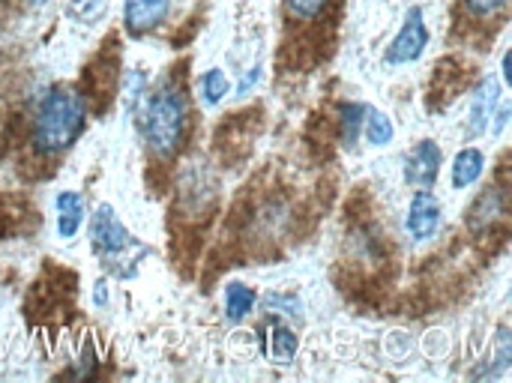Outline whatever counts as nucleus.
I'll return each mask as SVG.
<instances>
[{
	"instance_id": "8",
	"label": "nucleus",
	"mask_w": 512,
	"mask_h": 383,
	"mask_svg": "<svg viewBox=\"0 0 512 383\" xmlns=\"http://www.w3.org/2000/svg\"><path fill=\"white\" fill-rule=\"evenodd\" d=\"M510 213V198H507V189L504 186H486L474 204L468 207V231L471 234H483V231H492L504 216Z\"/></svg>"
},
{
	"instance_id": "13",
	"label": "nucleus",
	"mask_w": 512,
	"mask_h": 383,
	"mask_svg": "<svg viewBox=\"0 0 512 383\" xmlns=\"http://www.w3.org/2000/svg\"><path fill=\"white\" fill-rule=\"evenodd\" d=\"M483 171H486V156H483V150H477V147H465V150H459L456 153V159H453V168H450V183H453V189H468V186H474L480 177H483Z\"/></svg>"
},
{
	"instance_id": "26",
	"label": "nucleus",
	"mask_w": 512,
	"mask_h": 383,
	"mask_svg": "<svg viewBox=\"0 0 512 383\" xmlns=\"http://www.w3.org/2000/svg\"><path fill=\"white\" fill-rule=\"evenodd\" d=\"M99 291H96V303L102 306V303H108V291H102V285H96Z\"/></svg>"
},
{
	"instance_id": "1",
	"label": "nucleus",
	"mask_w": 512,
	"mask_h": 383,
	"mask_svg": "<svg viewBox=\"0 0 512 383\" xmlns=\"http://www.w3.org/2000/svg\"><path fill=\"white\" fill-rule=\"evenodd\" d=\"M132 114L153 156L171 159L183 147L189 129V102L183 84H177L174 78H162L156 87H147Z\"/></svg>"
},
{
	"instance_id": "7",
	"label": "nucleus",
	"mask_w": 512,
	"mask_h": 383,
	"mask_svg": "<svg viewBox=\"0 0 512 383\" xmlns=\"http://www.w3.org/2000/svg\"><path fill=\"white\" fill-rule=\"evenodd\" d=\"M441 162H444L441 144H435L432 138L414 144L405 153V183L414 189H429L441 174Z\"/></svg>"
},
{
	"instance_id": "5",
	"label": "nucleus",
	"mask_w": 512,
	"mask_h": 383,
	"mask_svg": "<svg viewBox=\"0 0 512 383\" xmlns=\"http://www.w3.org/2000/svg\"><path fill=\"white\" fill-rule=\"evenodd\" d=\"M216 174L204 162H189L180 174V207L189 216H201L216 201Z\"/></svg>"
},
{
	"instance_id": "19",
	"label": "nucleus",
	"mask_w": 512,
	"mask_h": 383,
	"mask_svg": "<svg viewBox=\"0 0 512 383\" xmlns=\"http://www.w3.org/2000/svg\"><path fill=\"white\" fill-rule=\"evenodd\" d=\"M333 0H285V9L294 21H315L327 12Z\"/></svg>"
},
{
	"instance_id": "6",
	"label": "nucleus",
	"mask_w": 512,
	"mask_h": 383,
	"mask_svg": "<svg viewBox=\"0 0 512 383\" xmlns=\"http://www.w3.org/2000/svg\"><path fill=\"white\" fill-rule=\"evenodd\" d=\"M444 222V207L438 201V195H432L429 189H417L411 204H408V216H405V234L414 243H426L438 234Z\"/></svg>"
},
{
	"instance_id": "22",
	"label": "nucleus",
	"mask_w": 512,
	"mask_h": 383,
	"mask_svg": "<svg viewBox=\"0 0 512 383\" xmlns=\"http://www.w3.org/2000/svg\"><path fill=\"white\" fill-rule=\"evenodd\" d=\"M462 3L468 6V12H471L474 18H495L498 12L507 9L510 0H462Z\"/></svg>"
},
{
	"instance_id": "23",
	"label": "nucleus",
	"mask_w": 512,
	"mask_h": 383,
	"mask_svg": "<svg viewBox=\"0 0 512 383\" xmlns=\"http://www.w3.org/2000/svg\"><path fill=\"white\" fill-rule=\"evenodd\" d=\"M510 111H512L510 102H501V105H498V111H495V117H492V126H489L495 135H501V132L507 129V123H510Z\"/></svg>"
},
{
	"instance_id": "17",
	"label": "nucleus",
	"mask_w": 512,
	"mask_h": 383,
	"mask_svg": "<svg viewBox=\"0 0 512 383\" xmlns=\"http://www.w3.org/2000/svg\"><path fill=\"white\" fill-rule=\"evenodd\" d=\"M228 90H231V81H228V75L222 72V69H207L204 75H201V84H198V93H201V102L207 105V108H213V105H219L225 96H228Z\"/></svg>"
},
{
	"instance_id": "12",
	"label": "nucleus",
	"mask_w": 512,
	"mask_h": 383,
	"mask_svg": "<svg viewBox=\"0 0 512 383\" xmlns=\"http://www.w3.org/2000/svg\"><path fill=\"white\" fill-rule=\"evenodd\" d=\"M300 351V336L285 321H273L264 333V354L276 366H288Z\"/></svg>"
},
{
	"instance_id": "15",
	"label": "nucleus",
	"mask_w": 512,
	"mask_h": 383,
	"mask_svg": "<svg viewBox=\"0 0 512 383\" xmlns=\"http://www.w3.org/2000/svg\"><path fill=\"white\" fill-rule=\"evenodd\" d=\"M363 138H366L372 147H387V144L396 138V126H393V120H390L381 108L366 105V117H363Z\"/></svg>"
},
{
	"instance_id": "20",
	"label": "nucleus",
	"mask_w": 512,
	"mask_h": 383,
	"mask_svg": "<svg viewBox=\"0 0 512 383\" xmlns=\"http://www.w3.org/2000/svg\"><path fill=\"white\" fill-rule=\"evenodd\" d=\"M105 12V0H69V15L81 24L96 21Z\"/></svg>"
},
{
	"instance_id": "21",
	"label": "nucleus",
	"mask_w": 512,
	"mask_h": 383,
	"mask_svg": "<svg viewBox=\"0 0 512 383\" xmlns=\"http://www.w3.org/2000/svg\"><path fill=\"white\" fill-rule=\"evenodd\" d=\"M63 375H66V378H81V381L96 378V354H93V348L87 345V348H84V354H78L75 369H69V372H63Z\"/></svg>"
},
{
	"instance_id": "14",
	"label": "nucleus",
	"mask_w": 512,
	"mask_h": 383,
	"mask_svg": "<svg viewBox=\"0 0 512 383\" xmlns=\"http://www.w3.org/2000/svg\"><path fill=\"white\" fill-rule=\"evenodd\" d=\"M222 303H225V318H228L231 324H240V321H246V318L255 312L258 294H255V288H249V285H243V282H231V285H225Z\"/></svg>"
},
{
	"instance_id": "16",
	"label": "nucleus",
	"mask_w": 512,
	"mask_h": 383,
	"mask_svg": "<svg viewBox=\"0 0 512 383\" xmlns=\"http://www.w3.org/2000/svg\"><path fill=\"white\" fill-rule=\"evenodd\" d=\"M363 117H366V105L360 102H345L339 108V138L345 147H354L357 138L363 135Z\"/></svg>"
},
{
	"instance_id": "18",
	"label": "nucleus",
	"mask_w": 512,
	"mask_h": 383,
	"mask_svg": "<svg viewBox=\"0 0 512 383\" xmlns=\"http://www.w3.org/2000/svg\"><path fill=\"white\" fill-rule=\"evenodd\" d=\"M264 312L267 315H276V318H291V321H300V300L294 294H267L264 300Z\"/></svg>"
},
{
	"instance_id": "4",
	"label": "nucleus",
	"mask_w": 512,
	"mask_h": 383,
	"mask_svg": "<svg viewBox=\"0 0 512 383\" xmlns=\"http://www.w3.org/2000/svg\"><path fill=\"white\" fill-rule=\"evenodd\" d=\"M429 45V27H426V15L420 6H411L405 12V21L396 33V39L387 45L384 51V63L387 66H408V63H417L423 57Z\"/></svg>"
},
{
	"instance_id": "10",
	"label": "nucleus",
	"mask_w": 512,
	"mask_h": 383,
	"mask_svg": "<svg viewBox=\"0 0 512 383\" xmlns=\"http://www.w3.org/2000/svg\"><path fill=\"white\" fill-rule=\"evenodd\" d=\"M54 213H57V237L60 240H75L84 219H87V204H84V195L75 192V189H63L54 195Z\"/></svg>"
},
{
	"instance_id": "11",
	"label": "nucleus",
	"mask_w": 512,
	"mask_h": 383,
	"mask_svg": "<svg viewBox=\"0 0 512 383\" xmlns=\"http://www.w3.org/2000/svg\"><path fill=\"white\" fill-rule=\"evenodd\" d=\"M171 12V0H126L123 3V24L132 36H141L159 27Z\"/></svg>"
},
{
	"instance_id": "24",
	"label": "nucleus",
	"mask_w": 512,
	"mask_h": 383,
	"mask_svg": "<svg viewBox=\"0 0 512 383\" xmlns=\"http://www.w3.org/2000/svg\"><path fill=\"white\" fill-rule=\"evenodd\" d=\"M258 81H261V69L255 66V69H249V72L240 78V84H237V96H249V93H252V87H255Z\"/></svg>"
},
{
	"instance_id": "9",
	"label": "nucleus",
	"mask_w": 512,
	"mask_h": 383,
	"mask_svg": "<svg viewBox=\"0 0 512 383\" xmlns=\"http://www.w3.org/2000/svg\"><path fill=\"white\" fill-rule=\"evenodd\" d=\"M498 105H501V81L495 75H489L474 87L471 102H468V135L471 138L489 132Z\"/></svg>"
},
{
	"instance_id": "2",
	"label": "nucleus",
	"mask_w": 512,
	"mask_h": 383,
	"mask_svg": "<svg viewBox=\"0 0 512 383\" xmlns=\"http://www.w3.org/2000/svg\"><path fill=\"white\" fill-rule=\"evenodd\" d=\"M87 126V99L75 87H48L33 108L30 144L39 156L66 153Z\"/></svg>"
},
{
	"instance_id": "25",
	"label": "nucleus",
	"mask_w": 512,
	"mask_h": 383,
	"mask_svg": "<svg viewBox=\"0 0 512 383\" xmlns=\"http://www.w3.org/2000/svg\"><path fill=\"white\" fill-rule=\"evenodd\" d=\"M501 75H504V84H512V72H510V51L504 54L501 60Z\"/></svg>"
},
{
	"instance_id": "3",
	"label": "nucleus",
	"mask_w": 512,
	"mask_h": 383,
	"mask_svg": "<svg viewBox=\"0 0 512 383\" xmlns=\"http://www.w3.org/2000/svg\"><path fill=\"white\" fill-rule=\"evenodd\" d=\"M90 243H93V252L102 261H111L114 264L117 258H123L135 246V237L117 219V213H114L111 204H99L93 210V216H90Z\"/></svg>"
}]
</instances>
